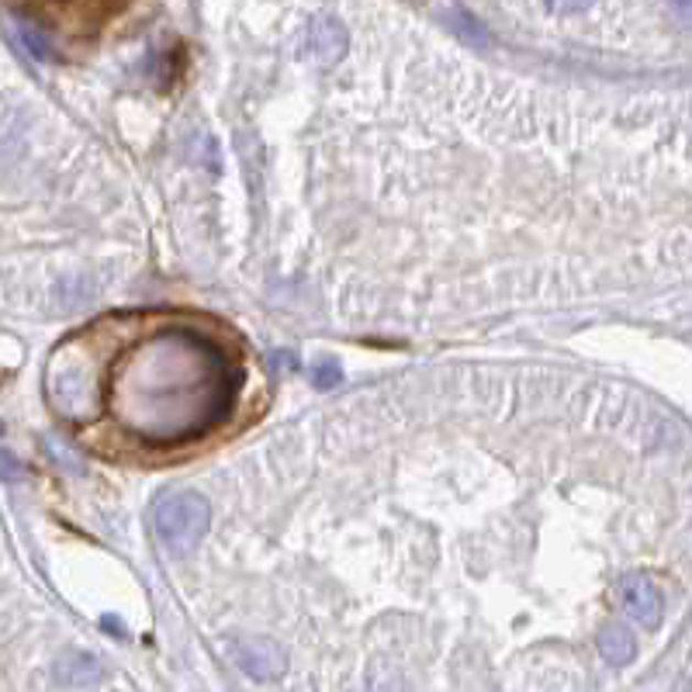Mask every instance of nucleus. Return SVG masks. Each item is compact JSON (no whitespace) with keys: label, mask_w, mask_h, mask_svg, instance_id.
I'll use <instances>...</instances> for the list:
<instances>
[{"label":"nucleus","mask_w":692,"mask_h":692,"mask_svg":"<svg viewBox=\"0 0 692 692\" xmlns=\"http://www.w3.org/2000/svg\"><path fill=\"white\" fill-rule=\"evenodd\" d=\"M56 672H74V679H69L66 685H98L101 679H105V668H101V661L98 658H90V655H66L63 661H59V668Z\"/></svg>","instance_id":"nucleus-9"},{"label":"nucleus","mask_w":692,"mask_h":692,"mask_svg":"<svg viewBox=\"0 0 692 692\" xmlns=\"http://www.w3.org/2000/svg\"><path fill=\"white\" fill-rule=\"evenodd\" d=\"M271 361H274V367H281L284 374L298 371V356H295L292 350H277V353H271Z\"/></svg>","instance_id":"nucleus-14"},{"label":"nucleus","mask_w":692,"mask_h":692,"mask_svg":"<svg viewBox=\"0 0 692 692\" xmlns=\"http://www.w3.org/2000/svg\"><path fill=\"white\" fill-rule=\"evenodd\" d=\"M619 606L644 630H658L664 619V595L658 582L644 571H634L624 582H619Z\"/></svg>","instance_id":"nucleus-4"},{"label":"nucleus","mask_w":692,"mask_h":692,"mask_svg":"<svg viewBox=\"0 0 692 692\" xmlns=\"http://www.w3.org/2000/svg\"><path fill=\"white\" fill-rule=\"evenodd\" d=\"M347 45H350V35H347L340 18H332V14L312 18V25H308V39H305L308 56H316L319 63H337V59L347 56Z\"/></svg>","instance_id":"nucleus-6"},{"label":"nucleus","mask_w":692,"mask_h":692,"mask_svg":"<svg viewBox=\"0 0 692 692\" xmlns=\"http://www.w3.org/2000/svg\"><path fill=\"white\" fill-rule=\"evenodd\" d=\"M229 655L232 661L243 668L246 675L260 679V682H271L284 672V651L277 648L274 640L267 637H250V640H232L229 644Z\"/></svg>","instance_id":"nucleus-5"},{"label":"nucleus","mask_w":692,"mask_h":692,"mask_svg":"<svg viewBox=\"0 0 692 692\" xmlns=\"http://www.w3.org/2000/svg\"><path fill=\"white\" fill-rule=\"evenodd\" d=\"M668 14L679 29L692 32V0H668Z\"/></svg>","instance_id":"nucleus-12"},{"label":"nucleus","mask_w":692,"mask_h":692,"mask_svg":"<svg viewBox=\"0 0 692 692\" xmlns=\"http://www.w3.org/2000/svg\"><path fill=\"white\" fill-rule=\"evenodd\" d=\"M308 377H312V385H316V388L329 392L332 385H340V381H343V371H340L337 364H332V361H319V364L308 367Z\"/></svg>","instance_id":"nucleus-11"},{"label":"nucleus","mask_w":692,"mask_h":692,"mask_svg":"<svg viewBox=\"0 0 692 692\" xmlns=\"http://www.w3.org/2000/svg\"><path fill=\"white\" fill-rule=\"evenodd\" d=\"M11 32H14V39H18V45L21 50H25L32 59H39V63H45V59H53V42H50V35H45L35 21H29V18H11Z\"/></svg>","instance_id":"nucleus-8"},{"label":"nucleus","mask_w":692,"mask_h":692,"mask_svg":"<svg viewBox=\"0 0 692 692\" xmlns=\"http://www.w3.org/2000/svg\"><path fill=\"white\" fill-rule=\"evenodd\" d=\"M211 527V506L208 498L190 492V488H174L160 495V503L153 506V530L156 540L166 547V554L187 558L198 551V543L205 540Z\"/></svg>","instance_id":"nucleus-3"},{"label":"nucleus","mask_w":692,"mask_h":692,"mask_svg":"<svg viewBox=\"0 0 692 692\" xmlns=\"http://www.w3.org/2000/svg\"><path fill=\"white\" fill-rule=\"evenodd\" d=\"M240 385L243 371L219 340L166 326L114 356L108 416L139 447H184L229 419Z\"/></svg>","instance_id":"nucleus-1"},{"label":"nucleus","mask_w":692,"mask_h":692,"mask_svg":"<svg viewBox=\"0 0 692 692\" xmlns=\"http://www.w3.org/2000/svg\"><path fill=\"white\" fill-rule=\"evenodd\" d=\"M101 326L77 332L66 340L45 371V388H50L53 409L74 422H87L101 409H108V381H111V353L105 350Z\"/></svg>","instance_id":"nucleus-2"},{"label":"nucleus","mask_w":692,"mask_h":692,"mask_svg":"<svg viewBox=\"0 0 692 692\" xmlns=\"http://www.w3.org/2000/svg\"><path fill=\"white\" fill-rule=\"evenodd\" d=\"M547 11H554V14H582L589 11L595 0H543Z\"/></svg>","instance_id":"nucleus-13"},{"label":"nucleus","mask_w":692,"mask_h":692,"mask_svg":"<svg viewBox=\"0 0 692 692\" xmlns=\"http://www.w3.org/2000/svg\"><path fill=\"white\" fill-rule=\"evenodd\" d=\"M0 461H4V479H8V482H18L21 474H25V471H21V464L14 461V453H11V450L0 453Z\"/></svg>","instance_id":"nucleus-15"},{"label":"nucleus","mask_w":692,"mask_h":692,"mask_svg":"<svg viewBox=\"0 0 692 692\" xmlns=\"http://www.w3.org/2000/svg\"><path fill=\"white\" fill-rule=\"evenodd\" d=\"M447 21H450L453 32H458L464 42H474V45H488V42H492L488 32L482 29V21H479V18H471V14L461 11V8H453V11L447 14Z\"/></svg>","instance_id":"nucleus-10"},{"label":"nucleus","mask_w":692,"mask_h":692,"mask_svg":"<svg viewBox=\"0 0 692 692\" xmlns=\"http://www.w3.org/2000/svg\"><path fill=\"white\" fill-rule=\"evenodd\" d=\"M600 655L609 661V664H630L634 661V655H637V640H634V634L624 627V624H609V627H603L600 630Z\"/></svg>","instance_id":"nucleus-7"}]
</instances>
